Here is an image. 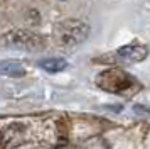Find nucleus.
Listing matches in <instances>:
<instances>
[{
	"label": "nucleus",
	"mask_w": 150,
	"mask_h": 149,
	"mask_svg": "<svg viewBox=\"0 0 150 149\" xmlns=\"http://www.w3.org/2000/svg\"><path fill=\"white\" fill-rule=\"evenodd\" d=\"M89 26L79 19H66L57 22L52 29L56 46L62 49H74L89 37Z\"/></svg>",
	"instance_id": "obj_1"
},
{
	"label": "nucleus",
	"mask_w": 150,
	"mask_h": 149,
	"mask_svg": "<svg viewBox=\"0 0 150 149\" xmlns=\"http://www.w3.org/2000/svg\"><path fill=\"white\" fill-rule=\"evenodd\" d=\"M2 41L5 42V46L22 49V51H42L46 47V39L42 36L32 31H24V29L8 31L2 37Z\"/></svg>",
	"instance_id": "obj_2"
},
{
	"label": "nucleus",
	"mask_w": 150,
	"mask_h": 149,
	"mask_svg": "<svg viewBox=\"0 0 150 149\" xmlns=\"http://www.w3.org/2000/svg\"><path fill=\"white\" fill-rule=\"evenodd\" d=\"M96 85L110 93H122L127 92L132 85H135V80L120 68H111L96 76Z\"/></svg>",
	"instance_id": "obj_3"
},
{
	"label": "nucleus",
	"mask_w": 150,
	"mask_h": 149,
	"mask_svg": "<svg viewBox=\"0 0 150 149\" xmlns=\"http://www.w3.org/2000/svg\"><path fill=\"white\" fill-rule=\"evenodd\" d=\"M149 47L143 44H127L116 49V58L123 63H140L147 58Z\"/></svg>",
	"instance_id": "obj_4"
},
{
	"label": "nucleus",
	"mask_w": 150,
	"mask_h": 149,
	"mask_svg": "<svg viewBox=\"0 0 150 149\" xmlns=\"http://www.w3.org/2000/svg\"><path fill=\"white\" fill-rule=\"evenodd\" d=\"M27 73L25 66L19 63V61H5L0 64V74H5V76H12V78H21Z\"/></svg>",
	"instance_id": "obj_5"
},
{
	"label": "nucleus",
	"mask_w": 150,
	"mask_h": 149,
	"mask_svg": "<svg viewBox=\"0 0 150 149\" xmlns=\"http://www.w3.org/2000/svg\"><path fill=\"white\" fill-rule=\"evenodd\" d=\"M68 66V61L62 58H47L41 61V68L47 73H59Z\"/></svg>",
	"instance_id": "obj_6"
},
{
	"label": "nucleus",
	"mask_w": 150,
	"mask_h": 149,
	"mask_svg": "<svg viewBox=\"0 0 150 149\" xmlns=\"http://www.w3.org/2000/svg\"><path fill=\"white\" fill-rule=\"evenodd\" d=\"M133 108L137 110V114H147V112H149V110H147L145 107H140V105H135Z\"/></svg>",
	"instance_id": "obj_7"
}]
</instances>
